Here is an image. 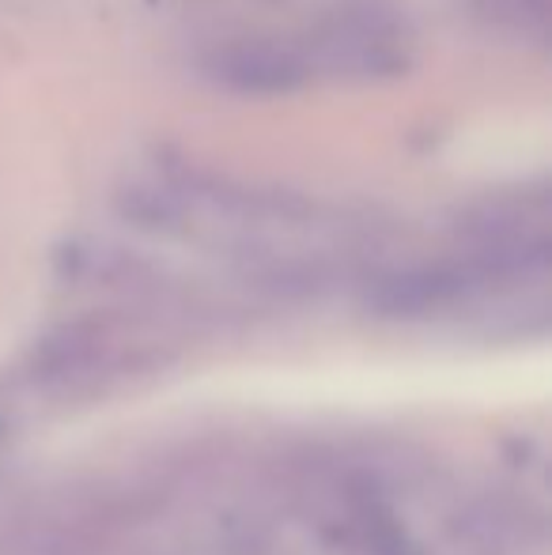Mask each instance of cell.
I'll return each instance as SVG.
<instances>
[{"label": "cell", "instance_id": "6da1fadb", "mask_svg": "<svg viewBox=\"0 0 552 555\" xmlns=\"http://www.w3.org/2000/svg\"><path fill=\"white\" fill-rule=\"evenodd\" d=\"M303 50L314 73L341 76V80H386V76H398L409 61V42L401 38V30L378 15L330 23Z\"/></svg>", "mask_w": 552, "mask_h": 555}, {"label": "cell", "instance_id": "7a4b0ae2", "mask_svg": "<svg viewBox=\"0 0 552 555\" xmlns=\"http://www.w3.org/2000/svg\"><path fill=\"white\" fill-rule=\"evenodd\" d=\"M205 76L235 95H287L314 76L307 50L280 38H235L205 57Z\"/></svg>", "mask_w": 552, "mask_h": 555}, {"label": "cell", "instance_id": "3957f363", "mask_svg": "<svg viewBox=\"0 0 552 555\" xmlns=\"http://www.w3.org/2000/svg\"><path fill=\"white\" fill-rule=\"evenodd\" d=\"M477 8L496 27H511L518 35L545 38L549 30V0H477Z\"/></svg>", "mask_w": 552, "mask_h": 555}]
</instances>
